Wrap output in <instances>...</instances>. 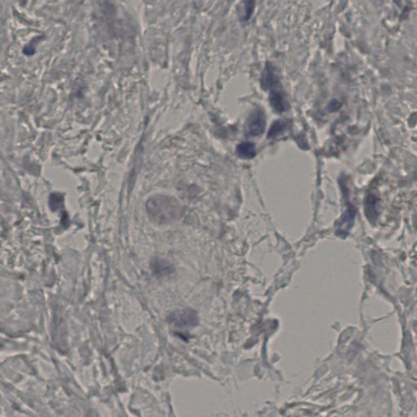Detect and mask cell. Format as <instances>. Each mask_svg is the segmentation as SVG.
Returning a JSON list of instances; mask_svg holds the SVG:
<instances>
[{"instance_id":"obj_1","label":"cell","mask_w":417,"mask_h":417,"mask_svg":"<svg viewBox=\"0 0 417 417\" xmlns=\"http://www.w3.org/2000/svg\"><path fill=\"white\" fill-rule=\"evenodd\" d=\"M146 210L152 221L158 224L177 221L183 215L182 206L177 199L164 195L152 196L146 203Z\"/></svg>"},{"instance_id":"obj_2","label":"cell","mask_w":417,"mask_h":417,"mask_svg":"<svg viewBox=\"0 0 417 417\" xmlns=\"http://www.w3.org/2000/svg\"><path fill=\"white\" fill-rule=\"evenodd\" d=\"M266 117L262 108H257L250 114L246 121L245 130L250 136H259L266 129Z\"/></svg>"},{"instance_id":"obj_3","label":"cell","mask_w":417,"mask_h":417,"mask_svg":"<svg viewBox=\"0 0 417 417\" xmlns=\"http://www.w3.org/2000/svg\"><path fill=\"white\" fill-rule=\"evenodd\" d=\"M169 321L179 328H191L198 324V316L193 310L184 309L172 313L169 316Z\"/></svg>"},{"instance_id":"obj_4","label":"cell","mask_w":417,"mask_h":417,"mask_svg":"<svg viewBox=\"0 0 417 417\" xmlns=\"http://www.w3.org/2000/svg\"><path fill=\"white\" fill-rule=\"evenodd\" d=\"M355 215H356V210L354 209V206L352 205H348L347 209L343 214L338 224V229H337L338 235L345 236L347 235L348 232L353 227Z\"/></svg>"},{"instance_id":"obj_5","label":"cell","mask_w":417,"mask_h":417,"mask_svg":"<svg viewBox=\"0 0 417 417\" xmlns=\"http://www.w3.org/2000/svg\"><path fill=\"white\" fill-rule=\"evenodd\" d=\"M279 83L277 75L275 72V68L271 64L266 63L264 73L262 75L261 86L264 90H270Z\"/></svg>"},{"instance_id":"obj_6","label":"cell","mask_w":417,"mask_h":417,"mask_svg":"<svg viewBox=\"0 0 417 417\" xmlns=\"http://www.w3.org/2000/svg\"><path fill=\"white\" fill-rule=\"evenodd\" d=\"M379 197L375 193H370L364 203V211L368 219L374 221L378 219L379 212Z\"/></svg>"},{"instance_id":"obj_7","label":"cell","mask_w":417,"mask_h":417,"mask_svg":"<svg viewBox=\"0 0 417 417\" xmlns=\"http://www.w3.org/2000/svg\"><path fill=\"white\" fill-rule=\"evenodd\" d=\"M269 100H270V106L276 112L283 113L287 110L286 100L280 91H275V90L270 91Z\"/></svg>"},{"instance_id":"obj_8","label":"cell","mask_w":417,"mask_h":417,"mask_svg":"<svg viewBox=\"0 0 417 417\" xmlns=\"http://www.w3.org/2000/svg\"><path fill=\"white\" fill-rule=\"evenodd\" d=\"M236 153L240 158L252 159L256 156V147L251 142L241 143L236 148Z\"/></svg>"},{"instance_id":"obj_9","label":"cell","mask_w":417,"mask_h":417,"mask_svg":"<svg viewBox=\"0 0 417 417\" xmlns=\"http://www.w3.org/2000/svg\"><path fill=\"white\" fill-rule=\"evenodd\" d=\"M287 127V121L284 120H277L272 124V126H270L269 132H268V138H275L280 134L284 132V130Z\"/></svg>"},{"instance_id":"obj_10","label":"cell","mask_w":417,"mask_h":417,"mask_svg":"<svg viewBox=\"0 0 417 417\" xmlns=\"http://www.w3.org/2000/svg\"><path fill=\"white\" fill-rule=\"evenodd\" d=\"M255 0H245V13L242 20L244 21H249L254 12Z\"/></svg>"}]
</instances>
